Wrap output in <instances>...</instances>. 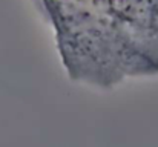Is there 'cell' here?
Returning <instances> with one entry per match:
<instances>
[{
	"instance_id": "6da1fadb",
	"label": "cell",
	"mask_w": 158,
	"mask_h": 147,
	"mask_svg": "<svg viewBox=\"0 0 158 147\" xmlns=\"http://www.w3.org/2000/svg\"><path fill=\"white\" fill-rule=\"evenodd\" d=\"M72 80L109 88L158 74V0H42Z\"/></svg>"
}]
</instances>
